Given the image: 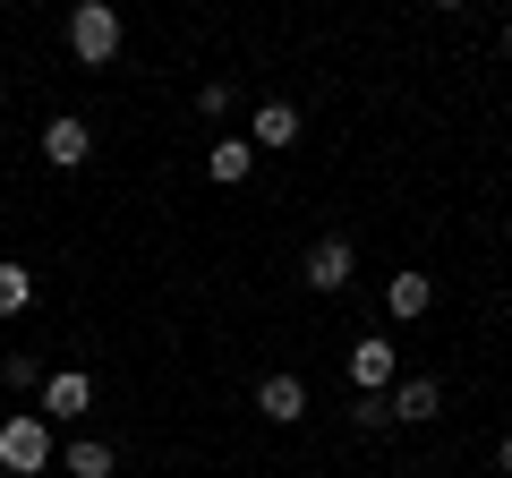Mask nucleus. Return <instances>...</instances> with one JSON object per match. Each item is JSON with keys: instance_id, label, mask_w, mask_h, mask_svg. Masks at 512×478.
I'll list each match as a JSON object with an SVG mask.
<instances>
[{"instance_id": "nucleus-1", "label": "nucleus", "mask_w": 512, "mask_h": 478, "mask_svg": "<svg viewBox=\"0 0 512 478\" xmlns=\"http://www.w3.org/2000/svg\"><path fill=\"white\" fill-rule=\"evenodd\" d=\"M0 470H9V478H43V470H52V419H43V410L0 419Z\"/></svg>"}, {"instance_id": "nucleus-2", "label": "nucleus", "mask_w": 512, "mask_h": 478, "mask_svg": "<svg viewBox=\"0 0 512 478\" xmlns=\"http://www.w3.org/2000/svg\"><path fill=\"white\" fill-rule=\"evenodd\" d=\"M69 52L86 60V69H111V60H120V9H111V0H77L69 9Z\"/></svg>"}, {"instance_id": "nucleus-3", "label": "nucleus", "mask_w": 512, "mask_h": 478, "mask_svg": "<svg viewBox=\"0 0 512 478\" xmlns=\"http://www.w3.org/2000/svg\"><path fill=\"white\" fill-rule=\"evenodd\" d=\"M350 274H359V248H350L342 231H325V239H316V248H308V265H299V282H308L316 299L350 291Z\"/></svg>"}, {"instance_id": "nucleus-4", "label": "nucleus", "mask_w": 512, "mask_h": 478, "mask_svg": "<svg viewBox=\"0 0 512 478\" xmlns=\"http://www.w3.org/2000/svg\"><path fill=\"white\" fill-rule=\"evenodd\" d=\"M86 154H94V129L77 120V111H52V120H43V163H52V171H77Z\"/></svg>"}, {"instance_id": "nucleus-5", "label": "nucleus", "mask_w": 512, "mask_h": 478, "mask_svg": "<svg viewBox=\"0 0 512 478\" xmlns=\"http://www.w3.org/2000/svg\"><path fill=\"white\" fill-rule=\"evenodd\" d=\"M86 410H94V376L86 368L43 376V419H86Z\"/></svg>"}, {"instance_id": "nucleus-6", "label": "nucleus", "mask_w": 512, "mask_h": 478, "mask_svg": "<svg viewBox=\"0 0 512 478\" xmlns=\"http://www.w3.org/2000/svg\"><path fill=\"white\" fill-rule=\"evenodd\" d=\"M256 410H265L274 427H299V419H308V385H299L291 368H274L265 385H256Z\"/></svg>"}, {"instance_id": "nucleus-7", "label": "nucleus", "mask_w": 512, "mask_h": 478, "mask_svg": "<svg viewBox=\"0 0 512 478\" xmlns=\"http://www.w3.org/2000/svg\"><path fill=\"white\" fill-rule=\"evenodd\" d=\"M350 385L359 393H393V342H384V333L350 342Z\"/></svg>"}, {"instance_id": "nucleus-8", "label": "nucleus", "mask_w": 512, "mask_h": 478, "mask_svg": "<svg viewBox=\"0 0 512 478\" xmlns=\"http://www.w3.org/2000/svg\"><path fill=\"white\" fill-rule=\"evenodd\" d=\"M393 419H402V427L444 419V385H436V376H402V385H393Z\"/></svg>"}, {"instance_id": "nucleus-9", "label": "nucleus", "mask_w": 512, "mask_h": 478, "mask_svg": "<svg viewBox=\"0 0 512 478\" xmlns=\"http://www.w3.org/2000/svg\"><path fill=\"white\" fill-rule=\"evenodd\" d=\"M427 308H436V282L427 274H393L384 282V316H393V325H419Z\"/></svg>"}, {"instance_id": "nucleus-10", "label": "nucleus", "mask_w": 512, "mask_h": 478, "mask_svg": "<svg viewBox=\"0 0 512 478\" xmlns=\"http://www.w3.org/2000/svg\"><path fill=\"white\" fill-rule=\"evenodd\" d=\"M60 470H69V478H111V470H120V444H103V436H77L69 453H60Z\"/></svg>"}, {"instance_id": "nucleus-11", "label": "nucleus", "mask_w": 512, "mask_h": 478, "mask_svg": "<svg viewBox=\"0 0 512 478\" xmlns=\"http://www.w3.org/2000/svg\"><path fill=\"white\" fill-rule=\"evenodd\" d=\"M256 146H265V154L299 146V103H256Z\"/></svg>"}, {"instance_id": "nucleus-12", "label": "nucleus", "mask_w": 512, "mask_h": 478, "mask_svg": "<svg viewBox=\"0 0 512 478\" xmlns=\"http://www.w3.org/2000/svg\"><path fill=\"white\" fill-rule=\"evenodd\" d=\"M205 171H214L222 188H231V180H248V171H256V137H222V146L205 154Z\"/></svg>"}, {"instance_id": "nucleus-13", "label": "nucleus", "mask_w": 512, "mask_h": 478, "mask_svg": "<svg viewBox=\"0 0 512 478\" xmlns=\"http://www.w3.org/2000/svg\"><path fill=\"white\" fill-rule=\"evenodd\" d=\"M26 308H35V274L0 257V316H26Z\"/></svg>"}, {"instance_id": "nucleus-14", "label": "nucleus", "mask_w": 512, "mask_h": 478, "mask_svg": "<svg viewBox=\"0 0 512 478\" xmlns=\"http://www.w3.org/2000/svg\"><path fill=\"white\" fill-rule=\"evenodd\" d=\"M350 419H359V427H393V393H359Z\"/></svg>"}, {"instance_id": "nucleus-15", "label": "nucleus", "mask_w": 512, "mask_h": 478, "mask_svg": "<svg viewBox=\"0 0 512 478\" xmlns=\"http://www.w3.org/2000/svg\"><path fill=\"white\" fill-rule=\"evenodd\" d=\"M0 376H9V385H18V393H35V385H43V368H35V359H26V350H18V359H9V368H0Z\"/></svg>"}, {"instance_id": "nucleus-16", "label": "nucleus", "mask_w": 512, "mask_h": 478, "mask_svg": "<svg viewBox=\"0 0 512 478\" xmlns=\"http://www.w3.org/2000/svg\"><path fill=\"white\" fill-rule=\"evenodd\" d=\"M231 103H239V94H231V86H222V77H214V86H205V94H197V111H205V120H222V111H231Z\"/></svg>"}, {"instance_id": "nucleus-17", "label": "nucleus", "mask_w": 512, "mask_h": 478, "mask_svg": "<svg viewBox=\"0 0 512 478\" xmlns=\"http://www.w3.org/2000/svg\"><path fill=\"white\" fill-rule=\"evenodd\" d=\"M495 461H504V478H512V436H504V444H495Z\"/></svg>"}, {"instance_id": "nucleus-18", "label": "nucleus", "mask_w": 512, "mask_h": 478, "mask_svg": "<svg viewBox=\"0 0 512 478\" xmlns=\"http://www.w3.org/2000/svg\"><path fill=\"white\" fill-rule=\"evenodd\" d=\"M504 60H512V26H504Z\"/></svg>"}]
</instances>
